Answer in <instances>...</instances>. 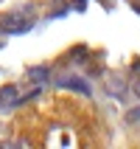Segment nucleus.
I'll return each mask as SVG.
<instances>
[{
  "mask_svg": "<svg viewBox=\"0 0 140 149\" xmlns=\"http://www.w3.org/2000/svg\"><path fill=\"white\" fill-rule=\"evenodd\" d=\"M104 90H107L109 96H115V99H123V96H126V90H129V82H126L123 76L112 73L107 82H104Z\"/></svg>",
  "mask_w": 140,
  "mask_h": 149,
  "instance_id": "nucleus-1",
  "label": "nucleus"
},
{
  "mask_svg": "<svg viewBox=\"0 0 140 149\" xmlns=\"http://www.w3.org/2000/svg\"><path fill=\"white\" fill-rule=\"evenodd\" d=\"M14 104H20V90L14 84L0 87V107H14Z\"/></svg>",
  "mask_w": 140,
  "mask_h": 149,
  "instance_id": "nucleus-2",
  "label": "nucleus"
},
{
  "mask_svg": "<svg viewBox=\"0 0 140 149\" xmlns=\"http://www.w3.org/2000/svg\"><path fill=\"white\" fill-rule=\"evenodd\" d=\"M28 20H23V17H8L6 23H3V31H23V28H28Z\"/></svg>",
  "mask_w": 140,
  "mask_h": 149,
  "instance_id": "nucleus-3",
  "label": "nucleus"
},
{
  "mask_svg": "<svg viewBox=\"0 0 140 149\" xmlns=\"http://www.w3.org/2000/svg\"><path fill=\"white\" fill-rule=\"evenodd\" d=\"M48 76H50L48 68H31V70H28V82L42 84V82H48Z\"/></svg>",
  "mask_w": 140,
  "mask_h": 149,
  "instance_id": "nucleus-4",
  "label": "nucleus"
},
{
  "mask_svg": "<svg viewBox=\"0 0 140 149\" xmlns=\"http://www.w3.org/2000/svg\"><path fill=\"white\" fill-rule=\"evenodd\" d=\"M132 90L140 96V76H134V79H132Z\"/></svg>",
  "mask_w": 140,
  "mask_h": 149,
  "instance_id": "nucleus-5",
  "label": "nucleus"
},
{
  "mask_svg": "<svg viewBox=\"0 0 140 149\" xmlns=\"http://www.w3.org/2000/svg\"><path fill=\"white\" fill-rule=\"evenodd\" d=\"M126 118H129V121H140V110H134V113H129Z\"/></svg>",
  "mask_w": 140,
  "mask_h": 149,
  "instance_id": "nucleus-6",
  "label": "nucleus"
}]
</instances>
